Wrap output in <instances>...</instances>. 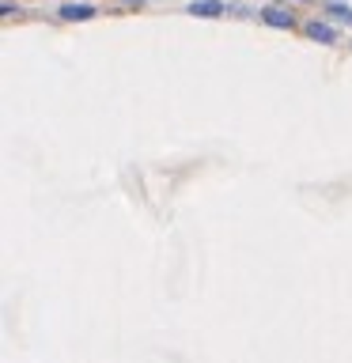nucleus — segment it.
I'll list each match as a JSON object with an SVG mask.
<instances>
[{
    "label": "nucleus",
    "instance_id": "obj_1",
    "mask_svg": "<svg viewBox=\"0 0 352 363\" xmlns=\"http://www.w3.org/2000/svg\"><path fill=\"white\" fill-rule=\"evenodd\" d=\"M261 23H265V27H277V30H292L295 16H292V8H284V4H265L261 8Z\"/></svg>",
    "mask_w": 352,
    "mask_h": 363
},
{
    "label": "nucleus",
    "instance_id": "obj_2",
    "mask_svg": "<svg viewBox=\"0 0 352 363\" xmlns=\"http://www.w3.org/2000/svg\"><path fill=\"white\" fill-rule=\"evenodd\" d=\"M303 34L311 42H337V30H334V23H322V19H311V23H303Z\"/></svg>",
    "mask_w": 352,
    "mask_h": 363
},
{
    "label": "nucleus",
    "instance_id": "obj_3",
    "mask_svg": "<svg viewBox=\"0 0 352 363\" xmlns=\"http://www.w3.org/2000/svg\"><path fill=\"white\" fill-rule=\"evenodd\" d=\"M186 11H189V16H197V19H220L227 11V4H220V0H193Z\"/></svg>",
    "mask_w": 352,
    "mask_h": 363
},
{
    "label": "nucleus",
    "instance_id": "obj_4",
    "mask_svg": "<svg viewBox=\"0 0 352 363\" xmlns=\"http://www.w3.org/2000/svg\"><path fill=\"white\" fill-rule=\"evenodd\" d=\"M95 11L99 8H91V4H61L57 16H61L65 23H84V19H95Z\"/></svg>",
    "mask_w": 352,
    "mask_h": 363
},
{
    "label": "nucleus",
    "instance_id": "obj_5",
    "mask_svg": "<svg viewBox=\"0 0 352 363\" xmlns=\"http://www.w3.org/2000/svg\"><path fill=\"white\" fill-rule=\"evenodd\" d=\"M326 16L337 19V23H348V27H352V8L341 4V0H329V4H326Z\"/></svg>",
    "mask_w": 352,
    "mask_h": 363
},
{
    "label": "nucleus",
    "instance_id": "obj_6",
    "mask_svg": "<svg viewBox=\"0 0 352 363\" xmlns=\"http://www.w3.org/2000/svg\"><path fill=\"white\" fill-rule=\"evenodd\" d=\"M299 4H311V0H299Z\"/></svg>",
    "mask_w": 352,
    "mask_h": 363
}]
</instances>
